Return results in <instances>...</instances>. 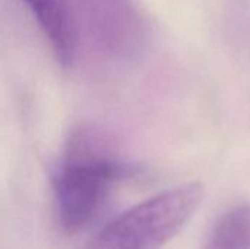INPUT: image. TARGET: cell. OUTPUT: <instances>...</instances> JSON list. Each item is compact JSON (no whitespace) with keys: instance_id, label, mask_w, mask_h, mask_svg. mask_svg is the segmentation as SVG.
<instances>
[{"instance_id":"6da1fadb","label":"cell","mask_w":250,"mask_h":249,"mask_svg":"<svg viewBox=\"0 0 250 249\" xmlns=\"http://www.w3.org/2000/svg\"><path fill=\"white\" fill-rule=\"evenodd\" d=\"M86 134L69 145L66 160L56 179V203L62 227L78 233L88 227L103 210L114 185L129 173V167L97 144Z\"/></svg>"},{"instance_id":"7a4b0ae2","label":"cell","mask_w":250,"mask_h":249,"mask_svg":"<svg viewBox=\"0 0 250 249\" xmlns=\"http://www.w3.org/2000/svg\"><path fill=\"white\" fill-rule=\"evenodd\" d=\"M204 186L189 182L166 189L110 222L95 241L97 249H161L196 213Z\"/></svg>"},{"instance_id":"3957f363","label":"cell","mask_w":250,"mask_h":249,"mask_svg":"<svg viewBox=\"0 0 250 249\" xmlns=\"http://www.w3.org/2000/svg\"><path fill=\"white\" fill-rule=\"evenodd\" d=\"M78 3L101 45L122 50L138 40L141 18L130 0H78Z\"/></svg>"},{"instance_id":"277c9868","label":"cell","mask_w":250,"mask_h":249,"mask_svg":"<svg viewBox=\"0 0 250 249\" xmlns=\"http://www.w3.org/2000/svg\"><path fill=\"white\" fill-rule=\"evenodd\" d=\"M42 34L48 40L56 59L70 66L76 56L78 29L67 0H22Z\"/></svg>"},{"instance_id":"5b68a950","label":"cell","mask_w":250,"mask_h":249,"mask_svg":"<svg viewBox=\"0 0 250 249\" xmlns=\"http://www.w3.org/2000/svg\"><path fill=\"white\" fill-rule=\"evenodd\" d=\"M205 249H250V205L227 211L214 226Z\"/></svg>"}]
</instances>
